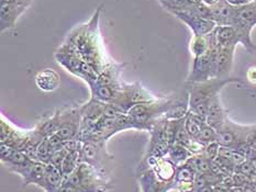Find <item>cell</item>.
<instances>
[{
  "instance_id": "1",
  "label": "cell",
  "mask_w": 256,
  "mask_h": 192,
  "mask_svg": "<svg viewBox=\"0 0 256 192\" xmlns=\"http://www.w3.org/2000/svg\"><path fill=\"white\" fill-rule=\"evenodd\" d=\"M99 10L87 24L80 25L70 33L65 45L84 59L99 75L110 64L106 60V54L98 27Z\"/></svg>"
},
{
  "instance_id": "2",
  "label": "cell",
  "mask_w": 256,
  "mask_h": 192,
  "mask_svg": "<svg viewBox=\"0 0 256 192\" xmlns=\"http://www.w3.org/2000/svg\"><path fill=\"white\" fill-rule=\"evenodd\" d=\"M175 98H158L155 101L133 106L128 115L132 120L136 130L151 131L155 123L166 117L172 107Z\"/></svg>"
},
{
  "instance_id": "3",
  "label": "cell",
  "mask_w": 256,
  "mask_h": 192,
  "mask_svg": "<svg viewBox=\"0 0 256 192\" xmlns=\"http://www.w3.org/2000/svg\"><path fill=\"white\" fill-rule=\"evenodd\" d=\"M238 78H211L202 82H190L189 86V110H192L199 104L209 103L211 99L219 95L222 88L233 82H240Z\"/></svg>"
},
{
  "instance_id": "4",
  "label": "cell",
  "mask_w": 256,
  "mask_h": 192,
  "mask_svg": "<svg viewBox=\"0 0 256 192\" xmlns=\"http://www.w3.org/2000/svg\"><path fill=\"white\" fill-rule=\"evenodd\" d=\"M55 58L60 66H63L70 74L86 81L88 86L94 84L98 78L97 71L65 44L55 54Z\"/></svg>"
},
{
  "instance_id": "5",
  "label": "cell",
  "mask_w": 256,
  "mask_h": 192,
  "mask_svg": "<svg viewBox=\"0 0 256 192\" xmlns=\"http://www.w3.org/2000/svg\"><path fill=\"white\" fill-rule=\"evenodd\" d=\"M256 25V0L250 1L242 7L236 8L234 16H233L232 26L236 27L244 38V47L250 53L256 49L255 44L252 41V29Z\"/></svg>"
},
{
  "instance_id": "6",
  "label": "cell",
  "mask_w": 256,
  "mask_h": 192,
  "mask_svg": "<svg viewBox=\"0 0 256 192\" xmlns=\"http://www.w3.org/2000/svg\"><path fill=\"white\" fill-rule=\"evenodd\" d=\"M253 126H244L236 124L228 118L224 126L218 131V140L222 147L236 148L241 143L246 142V137Z\"/></svg>"
},
{
  "instance_id": "7",
  "label": "cell",
  "mask_w": 256,
  "mask_h": 192,
  "mask_svg": "<svg viewBox=\"0 0 256 192\" xmlns=\"http://www.w3.org/2000/svg\"><path fill=\"white\" fill-rule=\"evenodd\" d=\"M60 111H62V124L56 134L64 142L76 140L80 135L82 126L80 107L60 110Z\"/></svg>"
},
{
  "instance_id": "8",
  "label": "cell",
  "mask_w": 256,
  "mask_h": 192,
  "mask_svg": "<svg viewBox=\"0 0 256 192\" xmlns=\"http://www.w3.org/2000/svg\"><path fill=\"white\" fill-rule=\"evenodd\" d=\"M172 14L188 25L189 29L194 33V36L208 35L218 26L214 21L200 18V16L188 12V11H176V12H172Z\"/></svg>"
},
{
  "instance_id": "9",
  "label": "cell",
  "mask_w": 256,
  "mask_h": 192,
  "mask_svg": "<svg viewBox=\"0 0 256 192\" xmlns=\"http://www.w3.org/2000/svg\"><path fill=\"white\" fill-rule=\"evenodd\" d=\"M46 164L41 163L38 161H32L24 167L14 169L12 173L20 175L24 178V186L28 185H36L43 189L44 187V178H46Z\"/></svg>"
},
{
  "instance_id": "10",
  "label": "cell",
  "mask_w": 256,
  "mask_h": 192,
  "mask_svg": "<svg viewBox=\"0 0 256 192\" xmlns=\"http://www.w3.org/2000/svg\"><path fill=\"white\" fill-rule=\"evenodd\" d=\"M214 31L221 47H236L238 43L244 46V38L236 27L232 25H218Z\"/></svg>"
},
{
  "instance_id": "11",
  "label": "cell",
  "mask_w": 256,
  "mask_h": 192,
  "mask_svg": "<svg viewBox=\"0 0 256 192\" xmlns=\"http://www.w3.org/2000/svg\"><path fill=\"white\" fill-rule=\"evenodd\" d=\"M236 47H221L216 56V78H228L233 66Z\"/></svg>"
},
{
  "instance_id": "12",
  "label": "cell",
  "mask_w": 256,
  "mask_h": 192,
  "mask_svg": "<svg viewBox=\"0 0 256 192\" xmlns=\"http://www.w3.org/2000/svg\"><path fill=\"white\" fill-rule=\"evenodd\" d=\"M28 8L21 7V5L2 2L0 5V23H2V31L12 29L16 26V21L20 18V15L24 12Z\"/></svg>"
},
{
  "instance_id": "13",
  "label": "cell",
  "mask_w": 256,
  "mask_h": 192,
  "mask_svg": "<svg viewBox=\"0 0 256 192\" xmlns=\"http://www.w3.org/2000/svg\"><path fill=\"white\" fill-rule=\"evenodd\" d=\"M226 111L224 109V107H222L219 95H216V97L211 99V101L209 102L207 124L212 126L216 131H219L226 123Z\"/></svg>"
},
{
  "instance_id": "14",
  "label": "cell",
  "mask_w": 256,
  "mask_h": 192,
  "mask_svg": "<svg viewBox=\"0 0 256 192\" xmlns=\"http://www.w3.org/2000/svg\"><path fill=\"white\" fill-rule=\"evenodd\" d=\"M36 84L44 92L55 91L60 85V75L53 69H43L36 74Z\"/></svg>"
},
{
  "instance_id": "15",
  "label": "cell",
  "mask_w": 256,
  "mask_h": 192,
  "mask_svg": "<svg viewBox=\"0 0 256 192\" xmlns=\"http://www.w3.org/2000/svg\"><path fill=\"white\" fill-rule=\"evenodd\" d=\"M211 10H212V20L216 25H232L236 7H232L226 2V0H222L220 3L211 8Z\"/></svg>"
},
{
  "instance_id": "16",
  "label": "cell",
  "mask_w": 256,
  "mask_h": 192,
  "mask_svg": "<svg viewBox=\"0 0 256 192\" xmlns=\"http://www.w3.org/2000/svg\"><path fill=\"white\" fill-rule=\"evenodd\" d=\"M64 179L65 176L63 175L62 170L54 166L53 164H48L43 190H46V192H56L60 188V186L63 185Z\"/></svg>"
},
{
  "instance_id": "17",
  "label": "cell",
  "mask_w": 256,
  "mask_h": 192,
  "mask_svg": "<svg viewBox=\"0 0 256 192\" xmlns=\"http://www.w3.org/2000/svg\"><path fill=\"white\" fill-rule=\"evenodd\" d=\"M60 124H62V111H58L56 113L53 114V117L38 123L34 130L42 137L46 139V137L58 133V131L60 128Z\"/></svg>"
},
{
  "instance_id": "18",
  "label": "cell",
  "mask_w": 256,
  "mask_h": 192,
  "mask_svg": "<svg viewBox=\"0 0 256 192\" xmlns=\"http://www.w3.org/2000/svg\"><path fill=\"white\" fill-rule=\"evenodd\" d=\"M210 49V34L202 36H194L190 41V51L194 57L202 56Z\"/></svg>"
},
{
  "instance_id": "19",
  "label": "cell",
  "mask_w": 256,
  "mask_h": 192,
  "mask_svg": "<svg viewBox=\"0 0 256 192\" xmlns=\"http://www.w3.org/2000/svg\"><path fill=\"white\" fill-rule=\"evenodd\" d=\"M168 155L170 161L175 164L186 163L189 158L192 156V154L189 152L185 146L180 144H174L170 147Z\"/></svg>"
},
{
  "instance_id": "20",
  "label": "cell",
  "mask_w": 256,
  "mask_h": 192,
  "mask_svg": "<svg viewBox=\"0 0 256 192\" xmlns=\"http://www.w3.org/2000/svg\"><path fill=\"white\" fill-rule=\"evenodd\" d=\"M53 150L51 145H50V142H48V137L46 139H44L41 144L38 145V150H36V161L44 163V164H50L51 163V159L53 156Z\"/></svg>"
},
{
  "instance_id": "21",
  "label": "cell",
  "mask_w": 256,
  "mask_h": 192,
  "mask_svg": "<svg viewBox=\"0 0 256 192\" xmlns=\"http://www.w3.org/2000/svg\"><path fill=\"white\" fill-rule=\"evenodd\" d=\"M197 140L200 143H202L204 145H208L210 143L216 142V140H218V131L209 124H206L202 126V131H200V134Z\"/></svg>"
},
{
  "instance_id": "22",
  "label": "cell",
  "mask_w": 256,
  "mask_h": 192,
  "mask_svg": "<svg viewBox=\"0 0 256 192\" xmlns=\"http://www.w3.org/2000/svg\"><path fill=\"white\" fill-rule=\"evenodd\" d=\"M194 176H196V173L187 164H185L180 168H178L176 178L180 183H192L194 179Z\"/></svg>"
},
{
  "instance_id": "23",
  "label": "cell",
  "mask_w": 256,
  "mask_h": 192,
  "mask_svg": "<svg viewBox=\"0 0 256 192\" xmlns=\"http://www.w3.org/2000/svg\"><path fill=\"white\" fill-rule=\"evenodd\" d=\"M220 144L218 142H212L210 143V144L206 145L204 147V151L202 153V155L208 159L210 162H214L216 157L219 156V153H220Z\"/></svg>"
},
{
  "instance_id": "24",
  "label": "cell",
  "mask_w": 256,
  "mask_h": 192,
  "mask_svg": "<svg viewBox=\"0 0 256 192\" xmlns=\"http://www.w3.org/2000/svg\"><path fill=\"white\" fill-rule=\"evenodd\" d=\"M68 151L66 150L65 147L63 148V150L55 152V153L53 154L52 159H51V163H50V164H53L54 166H56L58 168H60V170H62V165H63V162H64L65 157L68 156Z\"/></svg>"
},
{
  "instance_id": "25",
  "label": "cell",
  "mask_w": 256,
  "mask_h": 192,
  "mask_svg": "<svg viewBox=\"0 0 256 192\" xmlns=\"http://www.w3.org/2000/svg\"><path fill=\"white\" fill-rule=\"evenodd\" d=\"M56 192H84L78 187H75L72 184H70L68 180L64 179L63 185L60 186V188Z\"/></svg>"
},
{
  "instance_id": "26",
  "label": "cell",
  "mask_w": 256,
  "mask_h": 192,
  "mask_svg": "<svg viewBox=\"0 0 256 192\" xmlns=\"http://www.w3.org/2000/svg\"><path fill=\"white\" fill-rule=\"evenodd\" d=\"M246 143L251 146L254 151H256V126H253L246 137Z\"/></svg>"
},
{
  "instance_id": "27",
  "label": "cell",
  "mask_w": 256,
  "mask_h": 192,
  "mask_svg": "<svg viewBox=\"0 0 256 192\" xmlns=\"http://www.w3.org/2000/svg\"><path fill=\"white\" fill-rule=\"evenodd\" d=\"M0 2H9V3H14L21 5V7L24 8H29L30 4L32 2V0H0Z\"/></svg>"
},
{
  "instance_id": "28",
  "label": "cell",
  "mask_w": 256,
  "mask_h": 192,
  "mask_svg": "<svg viewBox=\"0 0 256 192\" xmlns=\"http://www.w3.org/2000/svg\"><path fill=\"white\" fill-rule=\"evenodd\" d=\"M246 79L248 82H251V84L256 85V66L248 68L246 73Z\"/></svg>"
},
{
  "instance_id": "29",
  "label": "cell",
  "mask_w": 256,
  "mask_h": 192,
  "mask_svg": "<svg viewBox=\"0 0 256 192\" xmlns=\"http://www.w3.org/2000/svg\"><path fill=\"white\" fill-rule=\"evenodd\" d=\"M226 2L231 4L232 7L238 8V7H242V5L248 3L250 0H226Z\"/></svg>"
},
{
  "instance_id": "30",
  "label": "cell",
  "mask_w": 256,
  "mask_h": 192,
  "mask_svg": "<svg viewBox=\"0 0 256 192\" xmlns=\"http://www.w3.org/2000/svg\"><path fill=\"white\" fill-rule=\"evenodd\" d=\"M202 1L204 4H207L208 7L212 8V7H214V5L220 3V2L222 1V0H202Z\"/></svg>"
},
{
  "instance_id": "31",
  "label": "cell",
  "mask_w": 256,
  "mask_h": 192,
  "mask_svg": "<svg viewBox=\"0 0 256 192\" xmlns=\"http://www.w3.org/2000/svg\"><path fill=\"white\" fill-rule=\"evenodd\" d=\"M197 192H216V191H214V187H211L210 185H208V186L202 187V188L197 189Z\"/></svg>"
},
{
  "instance_id": "32",
  "label": "cell",
  "mask_w": 256,
  "mask_h": 192,
  "mask_svg": "<svg viewBox=\"0 0 256 192\" xmlns=\"http://www.w3.org/2000/svg\"><path fill=\"white\" fill-rule=\"evenodd\" d=\"M188 1L194 4V3H197V2H199V1H202V0H188Z\"/></svg>"
},
{
  "instance_id": "33",
  "label": "cell",
  "mask_w": 256,
  "mask_h": 192,
  "mask_svg": "<svg viewBox=\"0 0 256 192\" xmlns=\"http://www.w3.org/2000/svg\"><path fill=\"white\" fill-rule=\"evenodd\" d=\"M250 1H254V0H250Z\"/></svg>"
}]
</instances>
